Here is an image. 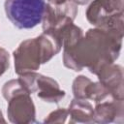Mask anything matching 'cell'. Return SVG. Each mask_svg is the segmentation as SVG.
Here are the masks:
<instances>
[{
  "instance_id": "obj_1",
  "label": "cell",
  "mask_w": 124,
  "mask_h": 124,
  "mask_svg": "<svg viewBox=\"0 0 124 124\" xmlns=\"http://www.w3.org/2000/svg\"><path fill=\"white\" fill-rule=\"evenodd\" d=\"M123 35L101 28L88 29L85 37L74 46L64 48L63 64L65 67L79 72L88 68L97 75L105 66L114 63L119 57Z\"/></svg>"
},
{
  "instance_id": "obj_2",
  "label": "cell",
  "mask_w": 124,
  "mask_h": 124,
  "mask_svg": "<svg viewBox=\"0 0 124 124\" xmlns=\"http://www.w3.org/2000/svg\"><path fill=\"white\" fill-rule=\"evenodd\" d=\"M45 0H6L4 7L8 19L18 29H31L41 23Z\"/></svg>"
},
{
  "instance_id": "obj_3",
  "label": "cell",
  "mask_w": 124,
  "mask_h": 124,
  "mask_svg": "<svg viewBox=\"0 0 124 124\" xmlns=\"http://www.w3.org/2000/svg\"><path fill=\"white\" fill-rule=\"evenodd\" d=\"M18 78L30 94L37 93V96L45 102L57 104L65 97V91L60 89L58 82L49 77L29 72L19 75Z\"/></svg>"
},
{
  "instance_id": "obj_4",
  "label": "cell",
  "mask_w": 124,
  "mask_h": 124,
  "mask_svg": "<svg viewBox=\"0 0 124 124\" xmlns=\"http://www.w3.org/2000/svg\"><path fill=\"white\" fill-rule=\"evenodd\" d=\"M14 60L15 72L18 76L39 70L42 58L38 39L32 38L21 42L14 51Z\"/></svg>"
},
{
  "instance_id": "obj_5",
  "label": "cell",
  "mask_w": 124,
  "mask_h": 124,
  "mask_svg": "<svg viewBox=\"0 0 124 124\" xmlns=\"http://www.w3.org/2000/svg\"><path fill=\"white\" fill-rule=\"evenodd\" d=\"M78 15V5L71 1L66 0L60 5L46 4L45 11L42 18L43 30L53 31L69 22H74Z\"/></svg>"
},
{
  "instance_id": "obj_6",
  "label": "cell",
  "mask_w": 124,
  "mask_h": 124,
  "mask_svg": "<svg viewBox=\"0 0 124 124\" xmlns=\"http://www.w3.org/2000/svg\"><path fill=\"white\" fill-rule=\"evenodd\" d=\"M28 92H21L8 100L7 114L14 124H29L36 122L35 105Z\"/></svg>"
},
{
  "instance_id": "obj_7",
  "label": "cell",
  "mask_w": 124,
  "mask_h": 124,
  "mask_svg": "<svg viewBox=\"0 0 124 124\" xmlns=\"http://www.w3.org/2000/svg\"><path fill=\"white\" fill-rule=\"evenodd\" d=\"M99 81L108 90L114 100H124L123 69L120 65L111 63L105 66L97 75Z\"/></svg>"
},
{
  "instance_id": "obj_8",
  "label": "cell",
  "mask_w": 124,
  "mask_h": 124,
  "mask_svg": "<svg viewBox=\"0 0 124 124\" xmlns=\"http://www.w3.org/2000/svg\"><path fill=\"white\" fill-rule=\"evenodd\" d=\"M124 100H114L108 98L102 102L96 103L93 113V122L108 124V123H123L124 116Z\"/></svg>"
},
{
  "instance_id": "obj_9",
  "label": "cell",
  "mask_w": 124,
  "mask_h": 124,
  "mask_svg": "<svg viewBox=\"0 0 124 124\" xmlns=\"http://www.w3.org/2000/svg\"><path fill=\"white\" fill-rule=\"evenodd\" d=\"M37 39L40 46L42 64L48 62L62 48V44L59 38L52 31H44L37 37Z\"/></svg>"
},
{
  "instance_id": "obj_10",
  "label": "cell",
  "mask_w": 124,
  "mask_h": 124,
  "mask_svg": "<svg viewBox=\"0 0 124 124\" xmlns=\"http://www.w3.org/2000/svg\"><path fill=\"white\" fill-rule=\"evenodd\" d=\"M68 111L71 116V123L93 122L94 108L87 100L74 98L69 105Z\"/></svg>"
},
{
  "instance_id": "obj_11",
  "label": "cell",
  "mask_w": 124,
  "mask_h": 124,
  "mask_svg": "<svg viewBox=\"0 0 124 124\" xmlns=\"http://www.w3.org/2000/svg\"><path fill=\"white\" fill-rule=\"evenodd\" d=\"M52 32H54L59 38L63 48H69L74 46L83 37L82 29L74 24L73 22L64 24L56 30H53Z\"/></svg>"
},
{
  "instance_id": "obj_12",
  "label": "cell",
  "mask_w": 124,
  "mask_h": 124,
  "mask_svg": "<svg viewBox=\"0 0 124 124\" xmlns=\"http://www.w3.org/2000/svg\"><path fill=\"white\" fill-rule=\"evenodd\" d=\"M108 98H111L108 90L100 81L93 82L90 80L86 84L82 94L83 100H92L95 103L102 102Z\"/></svg>"
},
{
  "instance_id": "obj_13",
  "label": "cell",
  "mask_w": 124,
  "mask_h": 124,
  "mask_svg": "<svg viewBox=\"0 0 124 124\" xmlns=\"http://www.w3.org/2000/svg\"><path fill=\"white\" fill-rule=\"evenodd\" d=\"M111 15H108L103 7L102 0H93L86 10V18L88 22L97 28H100L107 17Z\"/></svg>"
},
{
  "instance_id": "obj_14",
  "label": "cell",
  "mask_w": 124,
  "mask_h": 124,
  "mask_svg": "<svg viewBox=\"0 0 124 124\" xmlns=\"http://www.w3.org/2000/svg\"><path fill=\"white\" fill-rule=\"evenodd\" d=\"M21 92H28V91L23 86V84L21 83V81L19 80V78L11 79V80L5 82V84L3 85V88H2L3 97L7 101L10 100L15 95H16L18 93H21Z\"/></svg>"
},
{
  "instance_id": "obj_15",
  "label": "cell",
  "mask_w": 124,
  "mask_h": 124,
  "mask_svg": "<svg viewBox=\"0 0 124 124\" xmlns=\"http://www.w3.org/2000/svg\"><path fill=\"white\" fill-rule=\"evenodd\" d=\"M68 116H69L68 109L64 108H59L51 111L44 119V123H59V124H62L66 121Z\"/></svg>"
},
{
  "instance_id": "obj_16",
  "label": "cell",
  "mask_w": 124,
  "mask_h": 124,
  "mask_svg": "<svg viewBox=\"0 0 124 124\" xmlns=\"http://www.w3.org/2000/svg\"><path fill=\"white\" fill-rule=\"evenodd\" d=\"M102 4L108 15L123 14L124 0H102Z\"/></svg>"
},
{
  "instance_id": "obj_17",
  "label": "cell",
  "mask_w": 124,
  "mask_h": 124,
  "mask_svg": "<svg viewBox=\"0 0 124 124\" xmlns=\"http://www.w3.org/2000/svg\"><path fill=\"white\" fill-rule=\"evenodd\" d=\"M10 66V54L9 52L0 46V76H2Z\"/></svg>"
},
{
  "instance_id": "obj_18",
  "label": "cell",
  "mask_w": 124,
  "mask_h": 124,
  "mask_svg": "<svg viewBox=\"0 0 124 124\" xmlns=\"http://www.w3.org/2000/svg\"><path fill=\"white\" fill-rule=\"evenodd\" d=\"M65 1H66V0H47V3L50 4V5L56 6V5H60V4H62V3H64Z\"/></svg>"
},
{
  "instance_id": "obj_19",
  "label": "cell",
  "mask_w": 124,
  "mask_h": 124,
  "mask_svg": "<svg viewBox=\"0 0 124 124\" xmlns=\"http://www.w3.org/2000/svg\"><path fill=\"white\" fill-rule=\"evenodd\" d=\"M71 1L75 2L77 5H85V4H87L90 0H71Z\"/></svg>"
},
{
  "instance_id": "obj_20",
  "label": "cell",
  "mask_w": 124,
  "mask_h": 124,
  "mask_svg": "<svg viewBox=\"0 0 124 124\" xmlns=\"http://www.w3.org/2000/svg\"><path fill=\"white\" fill-rule=\"evenodd\" d=\"M0 123H6V120L4 119V116H3L1 110H0Z\"/></svg>"
}]
</instances>
